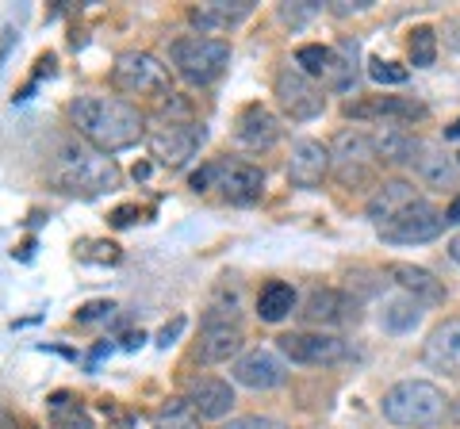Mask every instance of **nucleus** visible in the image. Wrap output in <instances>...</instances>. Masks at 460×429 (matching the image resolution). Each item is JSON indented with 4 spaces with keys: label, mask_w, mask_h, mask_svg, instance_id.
<instances>
[{
    "label": "nucleus",
    "mask_w": 460,
    "mask_h": 429,
    "mask_svg": "<svg viewBox=\"0 0 460 429\" xmlns=\"http://www.w3.org/2000/svg\"><path fill=\"white\" fill-rule=\"evenodd\" d=\"M66 111H69L74 131L100 153H119L127 146H135L138 138H146V127H150V119L138 111V104H131L123 96L84 92L77 100H69Z\"/></svg>",
    "instance_id": "obj_1"
},
{
    "label": "nucleus",
    "mask_w": 460,
    "mask_h": 429,
    "mask_svg": "<svg viewBox=\"0 0 460 429\" xmlns=\"http://www.w3.org/2000/svg\"><path fill=\"white\" fill-rule=\"evenodd\" d=\"M50 180L66 196H104L119 188L123 173L115 165V157L100 153L93 146H62L54 157Z\"/></svg>",
    "instance_id": "obj_2"
},
{
    "label": "nucleus",
    "mask_w": 460,
    "mask_h": 429,
    "mask_svg": "<svg viewBox=\"0 0 460 429\" xmlns=\"http://www.w3.org/2000/svg\"><path fill=\"white\" fill-rule=\"evenodd\" d=\"M380 410H384V418L392 425L434 429L445 418L449 403H445V391L438 388V383H429V380H402V383H395V388L384 395Z\"/></svg>",
    "instance_id": "obj_3"
},
{
    "label": "nucleus",
    "mask_w": 460,
    "mask_h": 429,
    "mask_svg": "<svg viewBox=\"0 0 460 429\" xmlns=\"http://www.w3.org/2000/svg\"><path fill=\"white\" fill-rule=\"evenodd\" d=\"M169 62L172 74H177L184 84L192 89H204V84H215L226 66H230V47L223 39H208V35H184L169 47Z\"/></svg>",
    "instance_id": "obj_4"
},
{
    "label": "nucleus",
    "mask_w": 460,
    "mask_h": 429,
    "mask_svg": "<svg viewBox=\"0 0 460 429\" xmlns=\"http://www.w3.org/2000/svg\"><path fill=\"white\" fill-rule=\"evenodd\" d=\"M199 142H204V127L192 119H162L157 116L146 127V146L157 165L165 169H184L196 157Z\"/></svg>",
    "instance_id": "obj_5"
},
{
    "label": "nucleus",
    "mask_w": 460,
    "mask_h": 429,
    "mask_svg": "<svg viewBox=\"0 0 460 429\" xmlns=\"http://www.w3.org/2000/svg\"><path fill=\"white\" fill-rule=\"evenodd\" d=\"M111 84L127 96H169V66L150 50H123L111 66Z\"/></svg>",
    "instance_id": "obj_6"
},
{
    "label": "nucleus",
    "mask_w": 460,
    "mask_h": 429,
    "mask_svg": "<svg viewBox=\"0 0 460 429\" xmlns=\"http://www.w3.org/2000/svg\"><path fill=\"white\" fill-rule=\"evenodd\" d=\"M330 169L341 184H372L376 177V150L365 131H341L330 146Z\"/></svg>",
    "instance_id": "obj_7"
},
{
    "label": "nucleus",
    "mask_w": 460,
    "mask_h": 429,
    "mask_svg": "<svg viewBox=\"0 0 460 429\" xmlns=\"http://www.w3.org/2000/svg\"><path fill=\"white\" fill-rule=\"evenodd\" d=\"M242 326L234 319V311H208L204 326H199V341H196V361L204 364H226L230 356L242 353Z\"/></svg>",
    "instance_id": "obj_8"
},
{
    "label": "nucleus",
    "mask_w": 460,
    "mask_h": 429,
    "mask_svg": "<svg viewBox=\"0 0 460 429\" xmlns=\"http://www.w3.org/2000/svg\"><path fill=\"white\" fill-rule=\"evenodd\" d=\"M277 104L288 119H296V123H311V119H319L323 116V108H326V96L314 89V81L304 77L299 69H280L277 74Z\"/></svg>",
    "instance_id": "obj_9"
},
{
    "label": "nucleus",
    "mask_w": 460,
    "mask_h": 429,
    "mask_svg": "<svg viewBox=\"0 0 460 429\" xmlns=\"http://www.w3.org/2000/svg\"><path fill=\"white\" fill-rule=\"evenodd\" d=\"M445 226V214L438 207H429L426 199H419L411 211H402L399 219L376 226L384 241H395V246H422V241H434Z\"/></svg>",
    "instance_id": "obj_10"
},
{
    "label": "nucleus",
    "mask_w": 460,
    "mask_h": 429,
    "mask_svg": "<svg viewBox=\"0 0 460 429\" xmlns=\"http://www.w3.org/2000/svg\"><path fill=\"white\" fill-rule=\"evenodd\" d=\"M277 349L296 364H338L349 356V346L334 334H280Z\"/></svg>",
    "instance_id": "obj_11"
},
{
    "label": "nucleus",
    "mask_w": 460,
    "mask_h": 429,
    "mask_svg": "<svg viewBox=\"0 0 460 429\" xmlns=\"http://www.w3.org/2000/svg\"><path fill=\"white\" fill-rule=\"evenodd\" d=\"M215 188L223 192V199L238 207H250L265 192V173L250 162H215Z\"/></svg>",
    "instance_id": "obj_12"
},
{
    "label": "nucleus",
    "mask_w": 460,
    "mask_h": 429,
    "mask_svg": "<svg viewBox=\"0 0 460 429\" xmlns=\"http://www.w3.org/2000/svg\"><path fill=\"white\" fill-rule=\"evenodd\" d=\"M230 376H234V383H242V388H250V391H272L288 380V368L272 349H250L234 361Z\"/></svg>",
    "instance_id": "obj_13"
},
{
    "label": "nucleus",
    "mask_w": 460,
    "mask_h": 429,
    "mask_svg": "<svg viewBox=\"0 0 460 429\" xmlns=\"http://www.w3.org/2000/svg\"><path fill=\"white\" fill-rule=\"evenodd\" d=\"M184 398L204 422H223L234 410V388L219 376H192L189 388H184Z\"/></svg>",
    "instance_id": "obj_14"
},
{
    "label": "nucleus",
    "mask_w": 460,
    "mask_h": 429,
    "mask_svg": "<svg viewBox=\"0 0 460 429\" xmlns=\"http://www.w3.org/2000/svg\"><path fill=\"white\" fill-rule=\"evenodd\" d=\"M330 173V146L314 138H299L288 157V177H292L296 188H319Z\"/></svg>",
    "instance_id": "obj_15"
},
{
    "label": "nucleus",
    "mask_w": 460,
    "mask_h": 429,
    "mask_svg": "<svg viewBox=\"0 0 460 429\" xmlns=\"http://www.w3.org/2000/svg\"><path fill=\"white\" fill-rule=\"evenodd\" d=\"M422 361L445 372V376H460V319H445L441 326H434L422 346Z\"/></svg>",
    "instance_id": "obj_16"
},
{
    "label": "nucleus",
    "mask_w": 460,
    "mask_h": 429,
    "mask_svg": "<svg viewBox=\"0 0 460 429\" xmlns=\"http://www.w3.org/2000/svg\"><path fill=\"white\" fill-rule=\"evenodd\" d=\"M414 204H419V188L402 177H392V180L376 184V192L368 196V219L376 226H384V223L399 219L402 211H411Z\"/></svg>",
    "instance_id": "obj_17"
},
{
    "label": "nucleus",
    "mask_w": 460,
    "mask_h": 429,
    "mask_svg": "<svg viewBox=\"0 0 460 429\" xmlns=\"http://www.w3.org/2000/svg\"><path fill=\"white\" fill-rule=\"evenodd\" d=\"M234 138L246 150H269V146H277V142H280V119L272 116L265 104H246L238 111Z\"/></svg>",
    "instance_id": "obj_18"
},
{
    "label": "nucleus",
    "mask_w": 460,
    "mask_h": 429,
    "mask_svg": "<svg viewBox=\"0 0 460 429\" xmlns=\"http://www.w3.org/2000/svg\"><path fill=\"white\" fill-rule=\"evenodd\" d=\"M250 12H253L250 0H234V4H226V0H208V4H196L189 12V20H192V27H196L199 35L215 39V35L230 31L234 23H242Z\"/></svg>",
    "instance_id": "obj_19"
},
{
    "label": "nucleus",
    "mask_w": 460,
    "mask_h": 429,
    "mask_svg": "<svg viewBox=\"0 0 460 429\" xmlns=\"http://www.w3.org/2000/svg\"><path fill=\"white\" fill-rule=\"evenodd\" d=\"M372 150H376V162H392V165H414V153H419L422 138H414L407 127H395V123H380L376 131L368 135Z\"/></svg>",
    "instance_id": "obj_20"
},
{
    "label": "nucleus",
    "mask_w": 460,
    "mask_h": 429,
    "mask_svg": "<svg viewBox=\"0 0 460 429\" xmlns=\"http://www.w3.org/2000/svg\"><path fill=\"white\" fill-rule=\"evenodd\" d=\"M387 276H392L411 299H419V303H422V299H426V303H441V299H445L441 280H434V273H426V268H419V265L392 261V265H387Z\"/></svg>",
    "instance_id": "obj_21"
},
{
    "label": "nucleus",
    "mask_w": 460,
    "mask_h": 429,
    "mask_svg": "<svg viewBox=\"0 0 460 429\" xmlns=\"http://www.w3.org/2000/svg\"><path fill=\"white\" fill-rule=\"evenodd\" d=\"M414 173H419L429 188H449L456 180V162L438 146V142H422L419 153H414Z\"/></svg>",
    "instance_id": "obj_22"
},
{
    "label": "nucleus",
    "mask_w": 460,
    "mask_h": 429,
    "mask_svg": "<svg viewBox=\"0 0 460 429\" xmlns=\"http://www.w3.org/2000/svg\"><path fill=\"white\" fill-rule=\"evenodd\" d=\"M345 111L357 116V119H384V116H392V119H422L426 116L422 104H414V100H399V96H372V100H365V104H349Z\"/></svg>",
    "instance_id": "obj_23"
},
{
    "label": "nucleus",
    "mask_w": 460,
    "mask_h": 429,
    "mask_svg": "<svg viewBox=\"0 0 460 429\" xmlns=\"http://www.w3.org/2000/svg\"><path fill=\"white\" fill-rule=\"evenodd\" d=\"M323 81H326V89H334V92H349L357 84V42L353 39H341L334 47Z\"/></svg>",
    "instance_id": "obj_24"
},
{
    "label": "nucleus",
    "mask_w": 460,
    "mask_h": 429,
    "mask_svg": "<svg viewBox=\"0 0 460 429\" xmlns=\"http://www.w3.org/2000/svg\"><path fill=\"white\" fill-rule=\"evenodd\" d=\"M292 311H296V288L284 280L265 284L261 295H257V314H261V322H284Z\"/></svg>",
    "instance_id": "obj_25"
},
{
    "label": "nucleus",
    "mask_w": 460,
    "mask_h": 429,
    "mask_svg": "<svg viewBox=\"0 0 460 429\" xmlns=\"http://www.w3.org/2000/svg\"><path fill=\"white\" fill-rule=\"evenodd\" d=\"M345 299L334 292V288H311L307 299H304V322H314V326H330V322H338L345 319Z\"/></svg>",
    "instance_id": "obj_26"
},
{
    "label": "nucleus",
    "mask_w": 460,
    "mask_h": 429,
    "mask_svg": "<svg viewBox=\"0 0 460 429\" xmlns=\"http://www.w3.org/2000/svg\"><path fill=\"white\" fill-rule=\"evenodd\" d=\"M422 319V303L411 295H395V299H384V311H380V326L392 334H407L414 330Z\"/></svg>",
    "instance_id": "obj_27"
},
{
    "label": "nucleus",
    "mask_w": 460,
    "mask_h": 429,
    "mask_svg": "<svg viewBox=\"0 0 460 429\" xmlns=\"http://www.w3.org/2000/svg\"><path fill=\"white\" fill-rule=\"evenodd\" d=\"M47 407H50V429H96L89 410H84L74 395L58 391V395H50Z\"/></svg>",
    "instance_id": "obj_28"
},
{
    "label": "nucleus",
    "mask_w": 460,
    "mask_h": 429,
    "mask_svg": "<svg viewBox=\"0 0 460 429\" xmlns=\"http://www.w3.org/2000/svg\"><path fill=\"white\" fill-rule=\"evenodd\" d=\"M199 422H204V418L192 410L189 398H169V403L154 414L150 425L154 429H199Z\"/></svg>",
    "instance_id": "obj_29"
},
{
    "label": "nucleus",
    "mask_w": 460,
    "mask_h": 429,
    "mask_svg": "<svg viewBox=\"0 0 460 429\" xmlns=\"http://www.w3.org/2000/svg\"><path fill=\"white\" fill-rule=\"evenodd\" d=\"M407 54H411V66H434L438 62V35H434V27H414L411 39H407Z\"/></svg>",
    "instance_id": "obj_30"
},
{
    "label": "nucleus",
    "mask_w": 460,
    "mask_h": 429,
    "mask_svg": "<svg viewBox=\"0 0 460 429\" xmlns=\"http://www.w3.org/2000/svg\"><path fill=\"white\" fill-rule=\"evenodd\" d=\"M330 47H319V42H307V47L296 50V66L304 77H326V66H330Z\"/></svg>",
    "instance_id": "obj_31"
},
{
    "label": "nucleus",
    "mask_w": 460,
    "mask_h": 429,
    "mask_svg": "<svg viewBox=\"0 0 460 429\" xmlns=\"http://www.w3.org/2000/svg\"><path fill=\"white\" fill-rule=\"evenodd\" d=\"M368 77L376 84H402L407 81V69L395 62H384V58H368Z\"/></svg>",
    "instance_id": "obj_32"
},
{
    "label": "nucleus",
    "mask_w": 460,
    "mask_h": 429,
    "mask_svg": "<svg viewBox=\"0 0 460 429\" xmlns=\"http://www.w3.org/2000/svg\"><path fill=\"white\" fill-rule=\"evenodd\" d=\"M223 429H288L277 418H261V414H242V418H230Z\"/></svg>",
    "instance_id": "obj_33"
},
{
    "label": "nucleus",
    "mask_w": 460,
    "mask_h": 429,
    "mask_svg": "<svg viewBox=\"0 0 460 429\" xmlns=\"http://www.w3.org/2000/svg\"><path fill=\"white\" fill-rule=\"evenodd\" d=\"M314 12H319L314 4H304V8H296V4L288 8V4H284V8H280V20H284V23H292V27H299V23H307Z\"/></svg>",
    "instance_id": "obj_34"
},
{
    "label": "nucleus",
    "mask_w": 460,
    "mask_h": 429,
    "mask_svg": "<svg viewBox=\"0 0 460 429\" xmlns=\"http://www.w3.org/2000/svg\"><path fill=\"white\" fill-rule=\"evenodd\" d=\"M189 184H192V192H208V188H215V162L204 165V169H196Z\"/></svg>",
    "instance_id": "obj_35"
},
{
    "label": "nucleus",
    "mask_w": 460,
    "mask_h": 429,
    "mask_svg": "<svg viewBox=\"0 0 460 429\" xmlns=\"http://www.w3.org/2000/svg\"><path fill=\"white\" fill-rule=\"evenodd\" d=\"M115 307L111 303H89V307H81L77 311V322H96V319H108Z\"/></svg>",
    "instance_id": "obj_36"
},
{
    "label": "nucleus",
    "mask_w": 460,
    "mask_h": 429,
    "mask_svg": "<svg viewBox=\"0 0 460 429\" xmlns=\"http://www.w3.org/2000/svg\"><path fill=\"white\" fill-rule=\"evenodd\" d=\"M181 330H184V319H172V322L165 326V330L157 334V346H165V349H169V346H172V337H177Z\"/></svg>",
    "instance_id": "obj_37"
},
{
    "label": "nucleus",
    "mask_w": 460,
    "mask_h": 429,
    "mask_svg": "<svg viewBox=\"0 0 460 429\" xmlns=\"http://www.w3.org/2000/svg\"><path fill=\"white\" fill-rule=\"evenodd\" d=\"M372 0H334V12L338 16H349V12H365Z\"/></svg>",
    "instance_id": "obj_38"
},
{
    "label": "nucleus",
    "mask_w": 460,
    "mask_h": 429,
    "mask_svg": "<svg viewBox=\"0 0 460 429\" xmlns=\"http://www.w3.org/2000/svg\"><path fill=\"white\" fill-rule=\"evenodd\" d=\"M135 207H119V211H115V226H127V223H135Z\"/></svg>",
    "instance_id": "obj_39"
},
{
    "label": "nucleus",
    "mask_w": 460,
    "mask_h": 429,
    "mask_svg": "<svg viewBox=\"0 0 460 429\" xmlns=\"http://www.w3.org/2000/svg\"><path fill=\"white\" fill-rule=\"evenodd\" d=\"M445 223H460V196L449 204V211H445Z\"/></svg>",
    "instance_id": "obj_40"
},
{
    "label": "nucleus",
    "mask_w": 460,
    "mask_h": 429,
    "mask_svg": "<svg viewBox=\"0 0 460 429\" xmlns=\"http://www.w3.org/2000/svg\"><path fill=\"white\" fill-rule=\"evenodd\" d=\"M449 257H453V261H456V265H460V234H456V238H453V241H449Z\"/></svg>",
    "instance_id": "obj_41"
},
{
    "label": "nucleus",
    "mask_w": 460,
    "mask_h": 429,
    "mask_svg": "<svg viewBox=\"0 0 460 429\" xmlns=\"http://www.w3.org/2000/svg\"><path fill=\"white\" fill-rule=\"evenodd\" d=\"M445 138H460V119L453 127H445Z\"/></svg>",
    "instance_id": "obj_42"
},
{
    "label": "nucleus",
    "mask_w": 460,
    "mask_h": 429,
    "mask_svg": "<svg viewBox=\"0 0 460 429\" xmlns=\"http://www.w3.org/2000/svg\"><path fill=\"white\" fill-rule=\"evenodd\" d=\"M453 414H456V418H460V398H456V407H453Z\"/></svg>",
    "instance_id": "obj_43"
},
{
    "label": "nucleus",
    "mask_w": 460,
    "mask_h": 429,
    "mask_svg": "<svg viewBox=\"0 0 460 429\" xmlns=\"http://www.w3.org/2000/svg\"><path fill=\"white\" fill-rule=\"evenodd\" d=\"M456 165H460V153H456Z\"/></svg>",
    "instance_id": "obj_44"
}]
</instances>
